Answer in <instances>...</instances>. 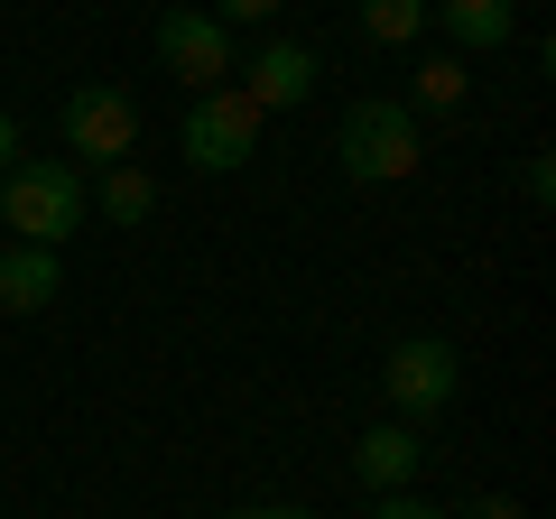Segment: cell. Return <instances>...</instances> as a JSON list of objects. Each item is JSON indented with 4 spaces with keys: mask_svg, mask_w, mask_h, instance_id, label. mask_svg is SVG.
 Wrapping results in <instances>:
<instances>
[{
    "mask_svg": "<svg viewBox=\"0 0 556 519\" xmlns=\"http://www.w3.org/2000/svg\"><path fill=\"white\" fill-rule=\"evenodd\" d=\"M84 214H93V177H84L75 159H20V167H0V223H10V241L65 251V241L84 232Z\"/></svg>",
    "mask_w": 556,
    "mask_h": 519,
    "instance_id": "obj_1",
    "label": "cell"
},
{
    "mask_svg": "<svg viewBox=\"0 0 556 519\" xmlns=\"http://www.w3.org/2000/svg\"><path fill=\"white\" fill-rule=\"evenodd\" d=\"M334 159H343L353 186H399V177H417V159H427V130H417L408 102H353L343 130H334Z\"/></svg>",
    "mask_w": 556,
    "mask_h": 519,
    "instance_id": "obj_2",
    "label": "cell"
},
{
    "mask_svg": "<svg viewBox=\"0 0 556 519\" xmlns=\"http://www.w3.org/2000/svg\"><path fill=\"white\" fill-rule=\"evenodd\" d=\"M260 121H269V112H260L241 84L195 93V102H186V121H177L186 167H195V177H241V167H251V149H260Z\"/></svg>",
    "mask_w": 556,
    "mask_h": 519,
    "instance_id": "obj_3",
    "label": "cell"
},
{
    "mask_svg": "<svg viewBox=\"0 0 556 519\" xmlns=\"http://www.w3.org/2000/svg\"><path fill=\"white\" fill-rule=\"evenodd\" d=\"M380 390H390V418L427 427V418H445V408H455V390H464V353H455L445 334H399L390 362H380Z\"/></svg>",
    "mask_w": 556,
    "mask_h": 519,
    "instance_id": "obj_4",
    "label": "cell"
},
{
    "mask_svg": "<svg viewBox=\"0 0 556 519\" xmlns=\"http://www.w3.org/2000/svg\"><path fill=\"white\" fill-rule=\"evenodd\" d=\"M56 130H65V159H75L84 177H102V167H121L139 149V102L121 93V84H75V93L56 102Z\"/></svg>",
    "mask_w": 556,
    "mask_h": 519,
    "instance_id": "obj_5",
    "label": "cell"
},
{
    "mask_svg": "<svg viewBox=\"0 0 556 519\" xmlns=\"http://www.w3.org/2000/svg\"><path fill=\"white\" fill-rule=\"evenodd\" d=\"M159 65L186 93H214V84H232V28L214 10H167L159 20Z\"/></svg>",
    "mask_w": 556,
    "mask_h": 519,
    "instance_id": "obj_6",
    "label": "cell"
},
{
    "mask_svg": "<svg viewBox=\"0 0 556 519\" xmlns=\"http://www.w3.org/2000/svg\"><path fill=\"white\" fill-rule=\"evenodd\" d=\"M232 75H251L241 93H251L260 112H298V102H316L325 65H316V47H306V38H269L251 65H232Z\"/></svg>",
    "mask_w": 556,
    "mask_h": 519,
    "instance_id": "obj_7",
    "label": "cell"
},
{
    "mask_svg": "<svg viewBox=\"0 0 556 519\" xmlns=\"http://www.w3.org/2000/svg\"><path fill=\"white\" fill-rule=\"evenodd\" d=\"M417 464H427V436H417L408 418H380V427L353 436V482H362V492H408Z\"/></svg>",
    "mask_w": 556,
    "mask_h": 519,
    "instance_id": "obj_8",
    "label": "cell"
},
{
    "mask_svg": "<svg viewBox=\"0 0 556 519\" xmlns=\"http://www.w3.org/2000/svg\"><path fill=\"white\" fill-rule=\"evenodd\" d=\"M427 20L445 28L455 56H501L510 28H519V0H427Z\"/></svg>",
    "mask_w": 556,
    "mask_h": 519,
    "instance_id": "obj_9",
    "label": "cell"
},
{
    "mask_svg": "<svg viewBox=\"0 0 556 519\" xmlns=\"http://www.w3.org/2000/svg\"><path fill=\"white\" fill-rule=\"evenodd\" d=\"M56 298H65V260L38 251V241H10L0 251V316H38Z\"/></svg>",
    "mask_w": 556,
    "mask_h": 519,
    "instance_id": "obj_10",
    "label": "cell"
},
{
    "mask_svg": "<svg viewBox=\"0 0 556 519\" xmlns=\"http://www.w3.org/2000/svg\"><path fill=\"white\" fill-rule=\"evenodd\" d=\"M93 214H102V223H121V232H130V223H149V214H159V177H149L139 159L102 167V177H93Z\"/></svg>",
    "mask_w": 556,
    "mask_h": 519,
    "instance_id": "obj_11",
    "label": "cell"
},
{
    "mask_svg": "<svg viewBox=\"0 0 556 519\" xmlns=\"http://www.w3.org/2000/svg\"><path fill=\"white\" fill-rule=\"evenodd\" d=\"M464 93H473V75H464L455 47H437V56L408 75V112H464Z\"/></svg>",
    "mask_w": 556,
    "mask_h": 519,
    "instance_id": "obj_12",
    "label": "cell"
},
{
    "mask_svg": "<svg viewBox=\"0 0 556 519\" xmlns=\"http://www.w3.org/2000/svg\"><path fill=\"white\" fill-rule=\"evenodd\" d=\"M353 10H362V38H380V47L427 38V0H353Z\"/></svg>",
    "mask_w": 556,
    "mask_h": 519,
    "instance_id": "obj_13",
    "label": "cell"
},
{
    "mask_svg": "<svg viewBox=\"0 0 556 519\" xmlns=\"http://www.w3.org/2000/svg\"><path fill=\"white\" fill-rule=\"evenodd\" d=\"M519 195L547 214V195H556V159H547V149H529V159H519Z\"/></svg>",
    "mask_w": 556,
    "mask_h": 519,
    "instance_id": "obj_14",
    "label": "cell"
},
{
    "mask_svg": "<svg viewBox=\"0 0 556 519\" xmlns=\"http://www.w3.org/2000/svg\"><path fill=\"white\" fill-rule=\"evenodd\" d=\"M362 519H445V510H437V501H417V492H371Z\"/></svg>",
    "mask_w": 556,
    "mask_h": 519,
    "instance_id": "obj_15",
    "label": "cell"
},
{
    "mask_svg": "<svg viewBox=\"0 0 556 519\" xmlns=\"http://www.w3.org/2000/svg\"><path fill=\"white\" fill-rule=\"evenodd\" d=\"M278 10H288V0H214V20H223V28H241V20H278Z\"/></svg>",
    "mask_w": 556,
    "mask_h": 519,
    "instance_id": "obj_16",
    "label": "cell"
},
{
    "mask_svg": "<svg viewBox=\"0 0 556 519\" xmlns=\"http://www.w3.org/2000/svg\"><path fill=\"white\" fill-rule=\"evenodd\" d=\"M445 519H529L519 501H501V492H482V501H464V510H445Z\"/></svg>",
    "mask_w": 556,
    "mask_h": 519,
    "instance_id": "obj_17",
    "label": "cell"
},
{
    "mask_svg": "<svg viewBox=\"0 0 556 519\" xmlns=\"http://www.w3.org/2000/svg\"><path fill=\"white\" fill-rule=\"evenodd\" d=\"M223 519H316V510H298V501H278V510H223Z\"/></svg>",
    "mask_w": 556,
    "mask_h": 519,
    "instance_id": "obj_18",
    "label": "cell"
},
{
    "mask_svg": "<svg viewBox=\"0 0 556 519\" xmlns=\"http://www.w3.org/2000/svg\"><path fill=\"white\" fill-rule=\"evenodd\" d=\"M0 167H20V121L0 112Z\"/></svg>",
    "mask_w": 556,
    "mask_h": 519,
    "instance_id": "obj_19",
    "label": "cell"
}]
</instances>
